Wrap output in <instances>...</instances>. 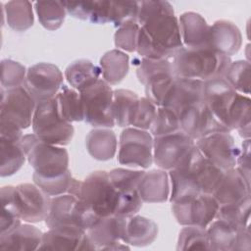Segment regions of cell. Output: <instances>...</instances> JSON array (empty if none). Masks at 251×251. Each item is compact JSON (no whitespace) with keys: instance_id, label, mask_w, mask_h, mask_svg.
Instances as JSON below:
<instances>
[{"instance_id":"cell-35","label":"cell","mask_w":251,"mask_h":251,"mask_svg":"<svg viewBox=\"0 0 251 251\" xmlns=\"http://www.w3.org/2000/svg\"><path fill=\"white\" fill-rule=\"evenodd\" d=\"M58 112L68 123L83 121V109L79 92L65 84L55 96Z\"/></svg>"},{"instance_id":"cell-25","label":"cell","mask_w":251,"mask_h":251,"mask_svg":"<svg viewBox=\"0 0 251 251\" xmlns=\"http://www.w3.org/2000/svg\"><path fill=\"white\" fill-rule=\"evenodd\" d=\"M43 232L29 224H21L9 232L0 235V249L31 251L37 250L42 242Z\"/></svg>"},{"instance_id":"cell-46","label":"cell","mask_w":251,"mask_h":251,"mask_svg":"<svg viewBox=\"0 0 251 251\" xmlns=\"http://www.w3.org/2000/svg\"><path fill=\"white\" fill-rule=\"evenodd\" d=\"M176 76L174 75H162L150 79L145 86V97L155 106L162 107Z\"/></svg>"},{"instance_id":"cell-22","label":"cell","mask_w":251,"mask_h":251,"mask_svg":"<svg viewBox=\"0 0 251 251\" xmlns=\"http://www.w3.org/2000/svg\"><path fill=\"white\" fill-rule=\"evenodd\" d=\"M212 195L220 205L235 204L251 196L250 182L245 179L236 168H232L224 172Z\"/></svg>"},{"instance_id":"cell-21","label":"cell","mask_w":251,"mask_h":251,"mask_svg":"<svg viewBox=\"0 0 251 251\" xmlns=\"http://www.w3.org/2000/svg\"><path fill=\"white\" fill-rule=\"evenodd\" d=\"M182 44L188 49H211V25L198 13L185 12L178 18Z\"/></svg>"},{"instance_id":"cell-43","label":"cell","mask_w":251,"mask_h":251,"mask_svg":"<svg viewBox=\"0 0 251 251\" xmlns=\"http://www.w3.org/2000/svg\"><path fill=\"white\" fill-rule=\"evenodd\" d=\"M162 75H174L171 60L141 58L137 64L136 76L138 81L143 85H145L150 79Z\"/></svg>"},{"instance_id":"cell-15","label":"cell","mask_w":251,"mask_h":251,"mask_svg":"<svg viewBox=\"0 0 251 251\" xmlns=\"http://www.w3.org/2000/svg\"><path fill=\"white\" fill-rule=\"evenodd\" d=\"M201 154L224 172L235 168L239 148L230 132H216L195 142Z\"/></svg>"},{"instance_id":"cell-6","label":"cell","mask_w":251,"mask_h":251,"mask_svg":"<svg viewBox=\"0 0 251 251\" xmlns=\"http://www.w3.org/2000/svg\"><path fill=\"white\" fill-rule=\"evenodd\" d=\"M98 218L116 214L120 194L112 184L106 171H95L82 181L78 197Z\"/></svg>"},{"instance_id":"cell-40","label":"cell","mask_w":251,"mask_h":251,"mask_svg":"<svg viewBox=\"0 0 251 251\" xmlns=\"http://www.w3.org/2000/svg\"><path fill=\"white\" fill-rule=\"evenodd\" d=\"M145 171L116 168L108 172L110 180L120 194L137 192V187Z\"/></svg>"},{"instance_id":"cell-9","label":"cell","mask_w":251,"mask_h":251,"mask_svg":"<svg viewBox=\"0 0 251 251\" xmlns=\"http://www.w3.org/2000/svg\"><path fill=\"white\" fill-rule=\"evenodd\" d=\"M114 90L104 79L79 91L83 121L94 127L110 128L116 126L113 117Z\"/></svg>"},{"instance_id":"cell-23","label":"cell","mask_w":251,"mask_h":251,"mask_svg":"<svg viewBox=\"0 0 251 251\" xmlns=\"http://www.w3.org/2000/svg\"><path fill=\"white\" fill-rule=\"evenodd\" d=\"M158 232V225L153 220L135 214L125 218L122 241L135 247L148 246L155 241Z\"/></svg>"},{"instance_id":"cell-3","label":"cell","mask_w":251,"mask_h":251,"mask_svg":"<svg viewBox=\"0 0 251 251\" xmlns=\"http://www.w3.org/2000/svg\"><path fill=\"white\" fill-rule=\"evenodd\" d=\"M176 77L203 82L224 77L231 58L213 49H188L184 46L171 60Z\"/></svg>"},{"instance_id":"cell-41","label":"cell","mask_w":251,"mask_h":251,"mask_svg":"<svg viewBox=\"0 0 251 251\" xmlns=\"http://www.w3.org/2000/svg\"><path fill=\"white\" fill-rule=\"evenodd\" d=\"M224 77L236 92L250 94V63L248 61L231 62Z\"/></svg>"},{"instance_id":"cell-31","label":"cell","mask_w":251,"mask_h":251,"mask_svg":"<svg viewBox=\"0 0 251 251\" xmlns=\"http://www.w3.org/2000/svg\"><path fill=\"white\" fill-rule=\"evenodd\" d=\"M101 75L108 84L120 83L127 75L129 70V57L126 53L113 49L106 52L100 59Z\"/></svg>"},{"instance_id":"cell-10","label":"cell","mask_w":251,"mask_h":251,"mask_svg":"<svg viewBox=\"0 0 251 251\" xmlns=\"http://www.w3.org/2000/svg\"><path fill=\"white\" fill-rule=\"evenodd\" d=\"M220 204L212 194L195 193L182 196L172 202V212L176 222L184 226L203 228L216 219Z\"/></svg>"},{"instance_id":"cell-16","label":"cell","mask_w":251,"mask_h":251,"mask_svg":"<svg viewBox=\"0 0 251 251\" xmlns=\"http://www.w3.org/2000/svg\"><path fill=\"white\" fill-rule=\"evenodd\" d=\"M178 118L180 130L194 140L216 132H230L215 118L203 100L187 107Z\"/></svg>"},{"instance_id":"cell-4","label":"cell","mask_w":251,"mask_h":251,"mask_svg":"<svg viewBox=\"0 0 251 251\" xmlns=\"http://www.w3.org/2000/svg\"><path fill=\"white\" fill-rule=\"evenodd\" d=\"M51 197L36 184L21 183L1 188L3 210L10 211L25 223L45 221L50 208Z\"/></svg>"},{"instance_id":"cell-51","label":"cell","mask_w":251,"mask_h":251,"mask_svg":"<svg viewBox=\"0 0 251 251\" xmlns=\"http://www.w3.org/2000/svg\"><path fill=\"white\" fill-rule=\"evenodd\" d=\"M21 219L10 211L3 210L1 215V234L6 233L21 225Z\"/></svg>"},{"instance_id":"cell-29","label":"cell","mask_w":251,"mask_h":251,"mask_svg":"<svg viewBox=\"0 0 251 251\" xmlns=\"http://www.w3.org/2000/svg\"><path fill=\"white\" fill-rule=\"evenodd\" d=\"M240 228L224 220L215 219L206 228L210 250L235 251Z\"/></svg>"},{"instance_id":"cell-13","label":"cell","mask_w":251,"mask_h":251,"mask_svg":"<svg viewBox=\"0 0 251 251\" xmlns=\"http://www.w3.org/2000/svg\"><path fill=\"white\" fill-rule=\"evenodd\" d=\"M195 146V140L179 130L153 137V162L164 171L176 168Z\"/></svg>"},{"instance_id":"cell-1","label":"cell","mask_w":251,"mask_h":251,"mask_svg":"<svg viewBox=\"0 0 251 251\" xmlns=\"http://www.w3.org/2000/svg\"><path fill=\"white\" fill-rule=\"evenodd\" d=\"M136 22L141 58L172 60L183 47L178 19L168 1H139Z\"/></svg>"},{"instance_id":"cell-36","label":"cell","mask_w":251,"mask_h":251,"mask_svg":"<svg viewBox=\"0 0 251 251\" xmlns=\"http://www.w3.org/2000/svg\"><path fill=\"white\" fill-rule=\"evenodd\" d=\"M20 141L0 138V176L3 177L16 174L25 162L26 156Z\"/></svg>"},{"instance_id":"cell-18","label":"cell","mask_w":251,"mask_h":251,"mask_svg":"<svg viewBox=\"0 0 251 251\" xmlns=\"http://www.w3.org/2000/svg\"><path fill=\"white\" fill-rule=\"evenodd\" d=\"M38 250H95L86 230L75 226H56L43 232Z\"/></svg>"},{"instance_id":"cell-12","label":"cell","mask_w":251,"mask_h":251,"mask_svg":"<svg viewBox=\"0 0 251 251\" xmlns=\"http://www.w3.org/2000/svg\"><path fill=\"white\" fill-rule=\"evenodd\" d=\"M36 102L24 85L1 88L0 123H6L25 129L31 126Z\"/></svg>"},{"instance_id":"cell-14","label":"cell","mask_w":251,"mask_h":251,"mask_svg":"<svg viewBox=\"0 0 251 251\" xmlns=\"http://www.w3.org/2000/svg\"><path fill=\"white\" fill-rule=\"evenodd\" d=\"M63 74L56 65L41 62L27 69L24 86L37 104L54 98L63 86Z\"/></svg>"},{"instance_id":"cell-19","label":"cell","mask_w":251,"mask_h":251,"mask_svg":"<svg viewBox=\"0 0 251 251\" xmlns=\"http://www.w3.org/2000/svg\"><path fill=\"white\" fill-rule=\"evenodd\" d=\"M125 218L119 216H108L100 218L87 230L86 234L95 250H119L128 249L122 241Z\"/></svg>"},{"instance_id":"cell-5","label":"cell","mask_w":251,"mask_h":251,"mask_svg":"<svg viewBox=\"0 0 251 251\" xmlns=\"http://www.w3.org/2000/svg\"><path fill=\"white\" fill-rule=\"evenodd\" d=\"M20 142L34 174L43 177H54L70 170L69 153L63 146L47 143L34 133L23 135Z\"/></svg>"},{"instance_id":"cell-26","label":"cell","mask_w":251,"mask_h":251,"mask_svg":"<svg viewBox=\"0 0 251 251\" xmlns=\"http://www.w3.org/2000/svg\"><path fill=\"white\" fill-rule=\"evenodd\" d=\"M137 190L141 200L145 203L166 202L171 193L169 174L161 169L145 172Z\"/></svg>"},{"instance_id":"cell-42","label":"cell","mask_w":251,"mask_h":251,"mask_svg":"<svg viewBox=\"0 0 251 251\" xmlns=\"http://www.w3.org/2000/svg\"><path fill=\"white\" fill-rule=\"evenodd\" d=\"M180 130L179 118L177 114L167 107H157L156 116L150 127L153 137L163 136Z\"/></svg>"},{"instance_id":"cell-39","label":"cell","mask_w":251,"mask_h":251,"mask_svg":"<svg viewBox=\"0 0 251 251\" xmlns=\"http://www.w3.org/2000/svg\"><path fill=\"white\" fill-rule=\"evenodd\" d=\"M176 250H210L206 228L196 226H184L178 234Z\"/></svg>"},{"instance_id":"cell-28","label":"cell","mask_w":251,"mask_h":251,"mask_svg":"<svg viewBox=\"0 0 251 251\" xmlns=\"http://www.w3.org/2000/svg\"><path fill=\"white\" fill-rule=\"evenodd\" d=\"M85 146L88 154L95 160H111L116 152L118 140L116 133L110 128L96 127L90 130L85 137Z\"/></svg>"},{"instance_id":"cell-7","label":"cell","mask_w":251,"mask_h":251,"mask_svg":"<svg viewBox=\"0 0 251 251\" xmlns=\"http://www.w3.org/2000/svg\"><path fill=\"white\" fill-rule=\"evenodd\" d=\"M31 127L39 139L57 146L70 144L75 133L72 124L61 118L55 97L37 103Z\"/></svg>"},{"instance_id":"cell-33","label":"cell","mask_w":251,"mask_h":251,"mask_svg":"<svg viewBox=\"0 0 251 251\" xmlns=\"http://www.w3.org/2000/svg\"><path fill=\"white\" fill-rule=\"evenodd\" d=\"M251 100L248 95L237 93L228 113V128L236 129L243 139H250L251 135Z\"/></svg>"},{"instance_id":"cell-48","label":"cell","mask_w":251,"mask_h":251,"mask_svg":"<svg viewBox=\"0 0 251 251\" xmlns=\"http://www.w3.org/2000/svg\"><path fill=\"white\" fill-rule=\"evenodd\" d=\"M139 1H124L111 3V23L120 26L128 21L136 22Z\"/></svg>"},{"instance_id":"cell-8","label":"cell","mask_w":251,"mask_h":251,"mask_svg":"<svg viewBox=\"0 0 251 251\" xmlns=\"http://www.w3.org/2000/svg\"><path fill=\"white\" fill-rule=\"evenodd\" d=\"M99 219L79 198L66 193L51 197L49 213L44 222L48 228L75 226L87 230Z\"/></svg>"},{"instance_id":"cell-24","label":"cell","mask_w":251,"mask_h":251,"mask_svg":"<svg viewBox=\"0 0 251 251\" xmlns=\"http://www.w3.org/2000/svg\"><path fill=\"white\" fill-rule=\"evenodd\" d=\"M242 45L238 26L227 20H218L211 25V49L227 57L235 55Z\"/></svg>"},{"instance_id":"cell-49","label":"cell","mask_w":251,"mask_h":251,"mask_svg":"<svg viewBox=\"0 0 251 251\" xmlns=\"http://www.w3.org/2000/svg\"><path fill=\"white\" fill-rule=\"evenodd\" d=\"M157 106H155L146 97H139L135 113L132 119V127L140 128L143 130L150 129L151 125L156 116Z\"/></svg>"},{"instance_id":"cell-11","label":"cell","mask_w":251,"mask_h":251,"mask_svg":"<svg viewBox=\"0 0 251 251\" xmlns=\"http://www.w3.org/2000/svg\"><path fill=\"white\" fill-rule=\"evenodd\" d=\"M118 161L122 165L148 169L153 163V136L147 130L126 127L119 139Z\"/></svg>"},{"instance_id":"cell-20","label":"cell","mask_w":251,"mask_h":251,"mask_svg":"<svg viewBox=\"0 0 251 251\" xmlns=\"http://www.w3.org/2000/svg\"><path fill=\"white\" fill-rule=\"evenodd\" d=\"M204 82L196 79L176 77L162 107L175 111L177 116L190 105L203 100Z\"/></svg>"},{"instance_id":"cell-27","label":"cell","mask_w":251,"mask_h":251,"mask_svg":"<svg viewBox=\"0 0 251 251\" xmlns=\"http://www.w3.org/2000/svg\"><path fill=\"white\" fill-rule=\"evenodd\" d=\"M67 14L93 24L111 23L112 1H62Z\"/></svg>"},{"instance_id":"cell-50","label":"cell","mask_w":251,"mask_h":251,"mask_svg":"<svg viewBox=\"0 0 251 251\" xmlns=\"http://www.w3.org/2000/svg\"><path fill=\"white\" fill-rule=\"evenodd\" d=\"M235 168L250 182V139H244L239 149Z\"/></svg>"},{"instance_id":"cell-45","label":"cell","mask_w":251,"mask_h":251,"mask_svg":"<svg viewBox=\"0 0 251 251\" xmlns=\"http://www.w3.org/2000/svg\"><path fill=\"white\" fill-rule=\"evenodd\" d=\"M26 69L21 63L4 59L1 61V88L11 89L24 85Z\"/></svg>"},{"instance_id":"cell-47","label":"cell","mask_w":251,"mask_h":251,"mask_svg":"<svg viewBox=\"0 0 251 251\" xmlns=\"http://www.w3.org/2000/svg\"><path fill=\"white\" fill-rule=\"evenodd\" d=\"M139 28V25L134 21H128L120 25L114 34L115 46L126 52L136 51Z\"/></svg>"},{"instance_id":"cell-17","label":"cell","mask_w":251,"mask_h":251,"mask_svg":"<svg viewBox=\"0 0 251 251\" xmlns=\"http://www.w3.org/2000/svg\"><path fill=\"white\" fill-rule=\"evenodd\" d=\"M237 93L225 77L214 78L204 82L203 101L215 118L228 131H230L227 123L228 113Z\"/></svg>"},{"instance_id":"cell-30","label":"cell","mask_w":251,"mask_h":251,"mask_svg":"<svg viewBox=\"0 0 251 251\" xmlns=\"http://www.w3.org/2000/svg\"><path fill=\"white\" fill-rule=\"evenodd\" d=\"M101 70L87 59H79L71 63L65 70V77L71 87L81 91L100 79Z\"/></svg>"},{"instance_id":"cell-38","label":"cell","mask_w":251,"mask_h":251,"mask_svg":"<svg viewBox=\"0 0 251 251\" xmlns=\"http://www.w3.org/2000/svg\"><path fill=\"white\" fill-rule=\"evenodd\" d=\"M251 196L235 204L220 205L216 219L224 220L236 227H245L250 223Z\"/></svg>"},{"instance_id":"cell-2","label":"cell","mask_w":251,"mask_h":251,"mask_svg":"<svg viewBox=\"0 0 251 251\" xmlns=\"http://www.w3.org/2000/svg\"><path fill=\"white\" fill-rule=\"evenodd\" d=\"M223 175L224 171L206 159L195 145L180 165L169 171L170 202L189 194H212Z\"/></svg>"},{"instance_id":"cell-34","label":"cell","mask_w":251,"mask_h":251,"mask_svg":"<svg viewBox=\"0 0 251 251\" xmlns=\"http://www.w3.org/2000/svg\"><path fill=\"white\" fill-rule=\"evenodd\" d=\"M8 25L16 31H25L34 23L32 4L26 0L9 1L3 7Z\"/></svg>"},{"instance_id":"cell-37","label":"cell","mask_w":251,"mask_h":251,"mask_svg":"<svg viewBox=\"0 0 251 251\" xmlns=\"http://www.w3.org/2000/svg\"><path fill=\"white\" fill-rule=\"evenodd\" d=\"M34 9L39 23L48 30L60 28L67 15L62 1H37Z\"/></svg>"},{"instance_id":"cell-44","label":"cell","mask_w":251,"mask_h":251,"mask_svg":"<svg viewBox=\"0 0 251 251\" xmlns=\"http://www.w3.org/2000/svg\"><path fill=\"white\" fill-rule=\"evenodd\" d=\"M32 179L34 184H36L48 196L55 197L69 192L74 176L71 170H69L67 173L54 177H43L33 173Z\"/></svg>"},{"instance_id":"cell-32","label":"cell","mask_w":251,"mask_h":251,"mask_svg":"<svg viewBox=\"0 0 251 251\" xmlns=\"http://www.w3.org/2000/svg\"><path fill=\"white\" fill-rule=\"evenodd\" d=\"M138 100V95L131 90L123 88L114 90L112 110L118 126L126 128L131 126Z\"/></svg>"}]
</instances>
